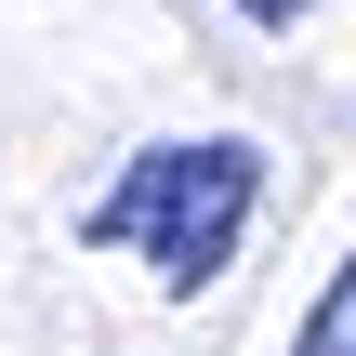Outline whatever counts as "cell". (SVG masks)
<instances>
[{
    "label": "cell",
    "mask_w": 356,
    "mask_h": 356,
    "mask_svg": "<svg viewBox=\"0 0 356 356\" xmlns=\"http://www.w3.org/2000/svg\"><path fill=\"white\" fill-rule=\"evenodd\" d=\"M291 356H356V251L330 264V291L304 304V330H291Z\"/></svg>",
    "instance_id": "obj_2"
},
{
    "label": "cell",
    "mask_w": 356,
    "mask_h": 356,
    "mask_svg": "<svg viewBox=\"0 0 356 356\" xmlns=\"http://www.w3.org/2000/svg\"><path fill=\"white\" fill-rule=\"evenodd\" d=\"M251 211H264V145H251V132L132 145V159H119V185L79 211V251H132V264L185 304V291H211V277L238 264Z\"/></svg>",
    "instance_id": "obj_1"
},
{
    "label": "cell",
    "mask_w": 356,
    "mask_h": 356,
    "mask_svg": "<svg viewBox=\"0 0 356 356\" xmlns=\"http://www.w3.org/2000/svg\"><path fill=\"white\" fill-rule=\"evenodd\" d=\"M225 13H238V26H304L317 0H225Z\"/></svg>",
    "instance_id": "obj_3"
}]
</instances>
